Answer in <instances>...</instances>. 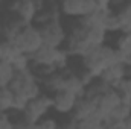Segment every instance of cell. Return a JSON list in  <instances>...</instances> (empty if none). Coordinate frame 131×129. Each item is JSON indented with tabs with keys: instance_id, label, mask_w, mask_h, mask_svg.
<instances>
[{
	"instance_id": "6da1fadb",
	"label": "cell",
	"mask_w": 131,
	"mask_h": 129,
	"mask_svg": "<svg viewBox=\"0 0 131 129\" xmlns=\"http://www.w3.org/2000/svg\"><path fill=\"white\" fill-rule=\"evenodd\" d=\"M119 62V53L111 46L95 47L85 58H82V68L87 70L92 76L99 78L108 67Z\"/></svg>"
},
{
	"instance_id": "7a4b0ae2",
	"label": "cell",
	"mask_w": 131,
	"mask_h": 129,
	"mask_svg": "<svg viewBox=\"0 0 131 129\" xmlns=\"http://www.w3.org/2000/svg\"><path fill=\"white\" fill-rule=\"evenodd\" d=\"M9 88L14 91V94L26 102H31L43 93V87L40 81L35 78L32 70L25 71H15V76L9 85Z\"/></svg>"
},
{
	"instance_id": "3957f363",
	"label": "cell",
	"mask_w": 131,
	"mask_h": 129,
	"mask_svg": "<svg viewBox=\"0 0 131 129\" xmlns=\"http://www.w3.org/2000/svg\"><path fill=\"white\" fill-rule=\"evenodd\" d=\"M11 44L18 52H21L23 55L31 58L44 46V41H43V36H41V32H40V28L35 26V24H28L14 38V41Z\"/></svg>"
},
{
	"instance_id": "277c9868",
	"label": "cell",
	"mask_w": 131,
	"mask_h": 129,
	"mask_svg": "<svg viewBox=\"0 0 131 129\" xmlns=\"http://www.w3.org/2000/svg\"><path fill=\"white\" fill-rule=\"evenodd\" d=\"M49 111H52V96L47 93H41L37 99L28 102L26 108L20 112V119L26 123L37 125L41 119L49 115Z\"/></svg>"
},
{
	"instance_id": "5b68a950",
	"label": "cell",
	"mask_w": 131,
	"mask_h": 129,
	"mask_svg": "<svg viewBox=\"0 0 131 129\" xmlns=\"http://www.w3.org/2000/svg\"><path fill=\"white\" fill-rule=\"evenodd\" d=\"M99 2L96 0H67L60 3L61 15L69 17L72 20H81L95 11H98Z\"/></svg>"
},
{
	"instance_id": "8992f818",
	"label": "cell",
	"mask_w": 131,
	"mask_h": 129,
	"mask_svg": "<svg viewBox=\"0 0 131 129\" xmlns=\"http://www.w3.org/2000/svg\"><path fill=\"white\" fill-rule=\"evenodd\" d=\"M40 32L43 36L44 46L55 47V49H63L67 40V28L63 24L61 20L46 23L43 26H38Z\"/></svg>"
},
{
	"instance_id": "52a82bcc",
	"label": "cell",
	"mask_w": 131,
	"mask_h": 129,
	"mask_svg": "<svg viewBox=\"0 0 131 129\" xmlns=\"http://www.w3.org/2000/svg\"><path fill=\"white\" fill-rule=\"evenodd\" d=\"M122 103V97L117 93V90L111 88L105 94L99 97L96 100V117L101 119L102 122H107L111 115V112Z\"/></svg>"
},
{
	"instance_id": "ba28073f",
	"label": "cell",
	"mask_w": 131,
	"mask_h": 129,
	"mask_svg": "<svg viewBox=\"0 0 131 129\" xmlns=\"http://www.w3.org/2000/svg\"><path fill=\"white\" fill-rule=\"evenodd\" d=\"M6 12L17 15L26 24H34L35 17L38 14V8H37V2H32V0L12 2L9 5H6Z\"/></svg>"
},
{
	"instance_id": "9c48e42d",
	"label": "cell",
	"mask_w": 131,
	"mask_h": 129,
	"mask_svg": "<svg viewBox=\"0 0 131 129\" xmlns=\"http://www.w3.org/2000/svg\"><path fill=\"white\" fill-rule=\"evenodd\" d=\"M79 97H76L75 94L61 90L55 94H52V111L61 114V115H72L75 106H76V102H78Z\"/></svg>"
},
{
	"instance_id": "30bf717a",
	"label": "cell",
	"mask_w": 131,
	"mask_h": 129,
	"mask_svg": "<svg viewBox=\"0 0 131 129\" xmlns=\"http://www.w3.org/2000/svg\"><path fill=\"white\" fill-rule=\"evenodd\" d=\"M93 115H96V102L82 96L78 99L76 106H75L70 117L76 122H84V120H87Z\"/></svg>"
},
{
	"instance_id": "8fae6325",
	"label": "cell",
	"mask_w": 131,
	"mask_h": 129,
	"mask_svg": "<svg viewBox=\"0 0 131 129\" xmlns=\"http://www.w3.org/2000/svg\"><path fill=\"white\" fill-rule=\"evenodd\" d=\"M85 84L82 82L81 76L76 71H72L69 68L64 70V84H63V90L75 94L76 97H82L85 93Z\"/></svg>"
},
{
	"instance_id": "7c38bea8",
	"label": "cell",
	"mask_w": 131,
	"mask_h": 129,
	"mask_svg": "<svg viewBox=\"0 0 131 129\" xmlns=\"http://www.w3.org/2000/svg\"><path fill=\"white\" fill-rule=\"evenodd\" d=\"M99 78H101L104 82H107L111 88L116 90V88L119 87V84L127 78V65L117 62V64L108 67Z\"/></svg>"
},
{
	"instance_id": "4fadbf2b",
	"label": "cell",
	"mask_w": 131,
	"mask_h": 129,
	"mask_svg": "<svg viewBox=\"0 0 131 129\" xmlns=\"http://www.w3.org/2000/svg\"><path fill=\"white\" fill-rule=\"evenodd\" d=\"M63 84H64V70L60 71V70H55L53 73H50L49 76H46L43 81H41V87L52 96L58 91L63 90Z\"/></svg>"
},
{
	"instance_id": "5bb4252c",
	"label": "cell",
	"mask_w": 131,
	"mask_h": 129,
	"mask_svg": "<svg viewBox=\"0 0 131 129\" xmlns=\"http://www.w3.org/2000/svg\"><path fill=\"white\" fill-rule=\"evenodd\" d=\"M119 18L121 24V33H130L131 32V2L121 3L116 9H113Z\"/></svg>"
},
{
	"instance_id": "9a60e30c",
	"label": "cell",
	"mask_w": 131,
	"mask_h": 129,
	"mask_svg": "<svg viewBox=\"0 0 131 129\" xmlns=\"http://www.w3.org/2000/svg\"><path fill=\"white\" fill-rule=\"evenodd\" d=\"M87 28V26H85ZM107 35L108 32L105 31V28L101 26H93V28H87V40L93 47H99L104 46L107 41Z\"/></svg>"
},
{
	"instance_id": "2e32d148",
	"label": "cell",
	"mask_w": 131,
	"mask_h": 129,
	"mask_svg": "<svg viewBox=\"0 0 131 129\" xmlns=\"http://www.w3.org/2000/svg\"><path fill=\"white\" fill-rule=\"evenodd\" d=\"M15 76V68L14 65L8 61L0 62V88H6L11 85L12 79Z\"/></svg>"
},
{
	"instance_id": "e0dca14e",
	"label": "cell",
	"mask_w": 131,
	"mask_h": 129,
	"mask_svg": "<svg viewBox=\"0 0 131 129\" xmlns=\"http://www.w3.org/2000/svg\"><path fill=\"white\" fill-rule=\"evenodd\" d=\"M14 100H15V94L9 87L0 88V111L2 112H12Z\"/></svg>"
},
{
	"instance_id": "ac0fdd59",
	"label": "cell",
	"mask_w": 131,
	"mask_h": 129,
	"mask_svg": "<svg viewBox=\"0 0 131 129\" xmlns=\"http://www.w3.org/2000/svg\"><path fill=\"white\" fill-rule=\"evenodd\" d=\"M130 117H131V103H127V102L122 100V103L111 112V115H110L108 120H113V122H125Z\"/></svg>"
},
{
	"instance_id": "d6986e66",
	"label": "cell",
	"mask_w": 131,
	"mask_h": 129,
	"mask_svg": "<svg viewBox=\"0 0 131 129\" xmlns=\"http://www.w3.org/2000/svg\"><path fill=\"white\" fill-rule=\"evenodd\" d=\"M38 129H58L61 126L60 120L53 115H46L44 119H41L38 123H37Z\"/></svg>"
},
{
	"instance_id": "ffe728a7",
	"label": "cell",
	"mask_w": 131,
	"mask_h": 129,
	"mask_svg": "<svg viewBox=\"0 0 131 129\" xmlns=\"http://www.w3.org/2000/svg\"><path fill=\"white\" fill-rule=\"evenodd\" d=\"M0 129H14V120L11 119L9 112L0 111Z\"/></svg>"
},
{
	"instance_id": "44dd1931",
	"label": "cell",
	"mask_w": 131,
	"mask_h": 129,
	"mask_svg": "<svg viewBox=\"0 0 131 129\" xmlns=\"http://www.w3.org/2000/svg\"><path fill=\"white\" fill-rule=\"evenodd\" d=\"M0 40H3V26H2V21H0Z\"/></svg>"
}]
</instances>
